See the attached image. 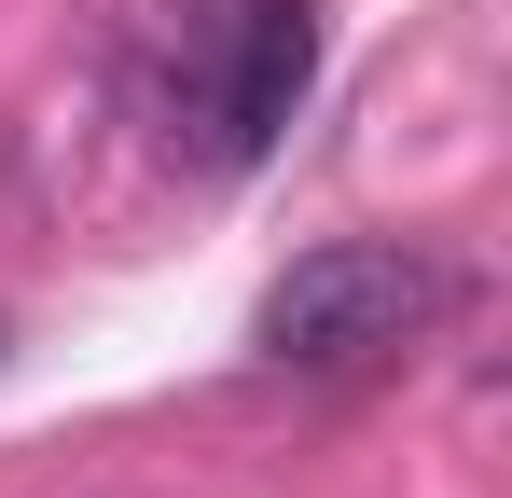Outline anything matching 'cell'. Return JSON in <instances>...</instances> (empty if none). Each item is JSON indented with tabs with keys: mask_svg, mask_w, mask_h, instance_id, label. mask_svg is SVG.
Segmentation results:
<instances>
[{
	"mask_svg": "<svg viewBox=\"0 0 512 498\" xmlns=\"http://www.w3.org/2000/svg\"><path fill=\"white\" fill-rule=\"evenodd\" d=\"M429 249H402V236H333V249H305L277 291H263V360L277 374H360V360H388L402 332L429 319Z\"/></svg>",
	"mask_w": 512,
	"mask_h": 498,
	"instance_id": "1",
	"label": "cell"
},
{
	"mask_svg": "<svg viewBox=\"0 0 512 498\" xmlns=\"http://www.w3.org/2000/svg\"><path fill=\"white\" fill-rule=\"evenodd\" d=\"M305 83H319V0H236L222 97H208V153H222V166L277 153V125L305 111Z\"/></svg>",
	"mask_w": 512,
	"mask_h": 498,
	"instance_id": "2",
	"label": "cell"
}]
</instances>
